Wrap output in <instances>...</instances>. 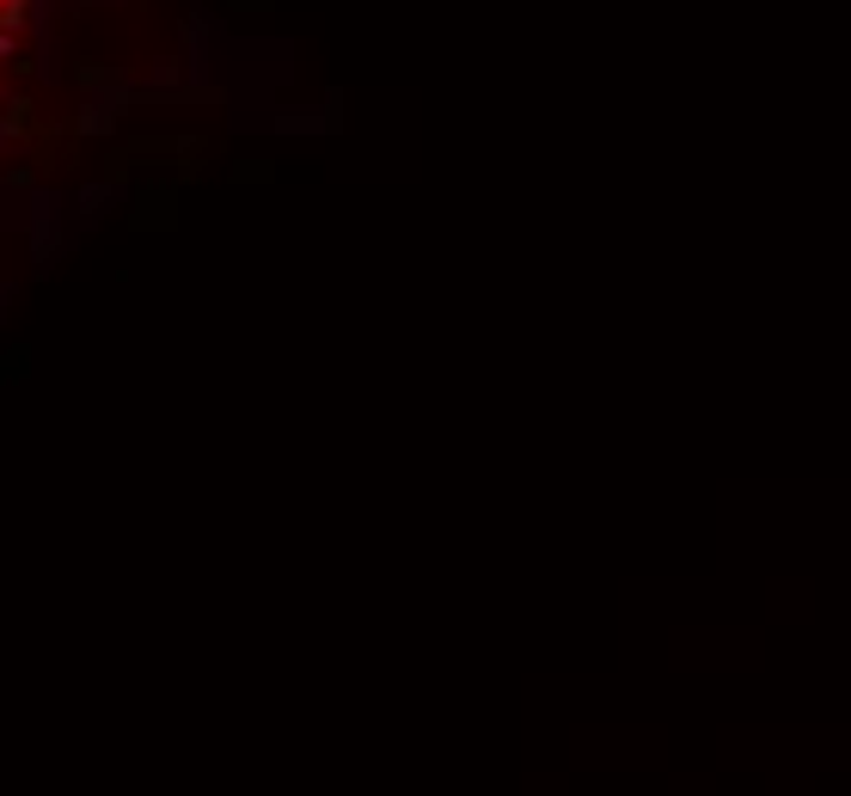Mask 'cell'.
I'll use <instances>...</instances> for the list:
<instances>
[{
  "mask_svg": "<svg viewBox=\"0 0 851 796\" xmlns=\"http://www.w3.org/2000/svg\"><path fill=\"white\" fill-rule=\"evenodd\" d=\"M0 25H7V31L25 25V0H0Z\"/></svg>",
  "mask_w": 851,
  "mask_h": 796,
  "instance_id": "obj_1",
  "label": "cell"
},
{
  "mask_svg": "<svg viewBox=\"0 0 851 796\" xmlns=\"http://www.w3.org/2000/svg\"><path fill=\"white\" fill-rule=\"evenodd\" d=\"M13 55H19V38L13 31H0V62H13Z\"/></svg>",
  "mask_w": 851,
  "mask_h": 796,
  "instance_id": "obj_2",
  "label": "cell"
}]
</instances>
